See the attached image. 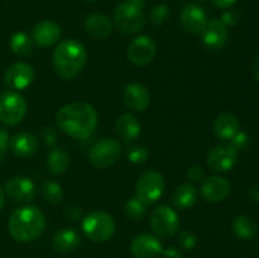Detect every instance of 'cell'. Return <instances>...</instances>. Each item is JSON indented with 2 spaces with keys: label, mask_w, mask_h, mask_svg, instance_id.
I'll return each instance as SVG.
<instances>
[{
  "label": "cell",
  "mask_w": 259,
  "mask_h": 258,
  "mask_svg": "<svg viewBox=\"0 0 259 258\" xmlns=\"http://www.w3.org/2000/svg\"><path fill=\"white\" fill-rule=\"evenodd\" d=\"M180 20L184 29L191 34H201L209 22L205 10L197 4L185 5L181 10Z\"/></svg>",
  "instance_id": "13"
},
{
  "label": "cell",
  "mask_w": 259,
  "mask_h": 258,
  "mask_svg": "<svg viewBox=\"0 0 259 258\" xmlns=\"http://www.w3.org/2000/svg\"><path fill=\"white\" fill-rule=\"evenodd\" d=\"M83 2H86V3H93V2H96V0H83Z\"/></svg>",
  "instance_id": "45"
},
{
  "label": "cell",
  "mask_w": 259,
  "mask_h": 258,
  "mask_svg": "<svg viewBox=\"0 0 259 258\" xmlns=\"http://www.w3.org/2000/svg\"><path fill=\"white\" fill-rule=\"evenodd\" d=\"M162 243L158 237L149 233L139 234L132 240L131 252L134 258H158L162 254Z\"/></svg>",
  "instance_id": "14"
},
{
  "label": "cell",
  "mask_w": 259,
  "mask_h": 258,
  "mask_svg": "<svg viewBox=\"0 0 259 258\" xmlns=\"http://www.w3.org/2000/svg\"><path fill=\"white\" fill-rule=\"evenodd\" d=\"M45 228V215L35 206H23L14 210L8 223L10 235L18 242H32L37 239Z\"/></svg>",
  "instance_id": "3"
},
{
  "label": "cell",
  "mask_w": 259,
  "mask_h": 258,
  "mask_svg": "<svg viewBox=\"0 0 259 258\" xmlns=\"http://www.w3.org/2000/svg\"><path fill=\"white\" fill-rule=\"evenodd\" d=\"M252 72H253V77H254L255 81L259 83V52L254 56V58H253Z\"/></svg>",
  "instance_id": "42"
},
{
  "label": "cell",
  "mask_w": 259,
  "mask_h": 258,
  "mask_svg": "<svg viewBox=\"0 0 259 258\" xmlns=\"http://www.w3.org/2000/svg\"><path fill=\"white\" fill-rule=\"evenodd\" d=\"M82 230L94 243H104L115 233V222L105 211H93L82 220Z\"/></svg>",
  "instance_id": "5"
},
{
  "label": "cell",
  "mask_w": 259,
  "mask_h": 258,
  "mask_svg": "<svg viewBox=\"0 0 259 258\" xmlns=\"http://www.w3.org/2000/svg\"><path fill=\"white\" fill-rule=\"evenodd\" d=\"M34 78V70L25 62H15L5 71V82L10 89L24 90Z\"/></svg>",
  "instance_id": "16"
},
{
  "label": "cell",
  "mask_w": 259,
  "mask_h": 258,
  "mask_svg": "<svg viewBox=\"0 0 259 258\" xmlns=\"http://www.w3.org/2000/svg\"><path fill=\"white\" fill-rule=\"evenodd\" d=\"M187 177L194 182H200L204 180V171L201 167L192 166L187 169Z\"/></svg>",
  "instance_id": "37"
},
{
  "label": "cell",
  "mask_w": 259,
  "mask_h": 258,
  "mask_svg": "<svg viewBox=\"0 0 259 258\" xmlns=\"http://www.w3.org/2000/svg\"><path fill=\"white\" fill-rule=\"evenodd\" d=\"M4 204H5V194H4V191H3L2 187H0V210L3 209Z\"/></svg>",
  "instance_id": "44"
},
{
  "label": "cell",
  "mask_w": 259,
  "mask_h": 258,
  "mask_svg": "<svg viewBox=\"0 0 259 258\" xmlns=\"http://www.w3.org/2000/svg\"><path fill=\"white\" fill-rule=\"evenodd\" d=\"M9 147L15 156L29 158L38 151V139L29 132H19L9 139Z\"/></svg>",
  "instance_id": "20"
},
{
  "label": "cell",
  "mask_w": 259,
  "mask_h": 258,
  "mask_svg": "<svg viewBox=\"0 0 259 258\" xmlns=\"http://www.w3.org/2000/svg\"><path fill=\"white\" fill-rule=\"evenodd\" d=\"M80 234L75 229L65 228V229H61L60 232L56 233L52 244L56 252L60 253V254H66V253L75 250L80 245Z\"/></svg>",
  "instance_id": "22"
},
{
  "label": "cell",
  "mask_w": 259,
  "mask_h": 258,
  "mask_svg": "<svg viewBox=\"0 0 259 258\" xmlns=\"http://www.w3.org/2000/svg\"><path fill=\"white\" fill-rule=\"evenodd\" d=\"M196 235L191 232V230H182L179 235V245L185 250L194 249L196 245Z\"/></svg>",
  "instance_id": "33"
},
{
  "label": "cell",
  "mask_w": 259,
  "mask_h": 258,
  "mask_svg": "<svg viewBox=\"0 0 259 258\" xmlns=\"http://www.w3.org/2000/svg\"><path fill=\"white\" fill-rule=\"evenodd\" d=\"M239 120L232 113H222L215 119L214 132L218 138L223 141H230L239 132Z\"/></svg>",
  "instance_id": "24"
},
{
  "label": "cell",
  "mask_w": 259,
  "mask_h": 258,
  "mask_svg": "<svg viewBox=\"0 0 259 258\" xmlns=\"http://www.w3.org/2000/svg\"><path fill=\"white\" fill-rule=\"evenodd\" d=\"M115 27L124 34H136L143 29L146 17L143 12V2L128 0L118 5L114 13Z\"/></svg>",
  "instance_id": "4"
},
{
  "label": "cell",
  "mask_w": 259,
  "mask_h": 258,
  "mask_svg": "<svg viewBox=\"0 0 259 258\" xmlns=\"http://www.w3.org/2000/svg\"><path fill=\"white\" fill-rule=\"evenodd\" d=\"M116 133L126 143L133 142L141 136V121L133 114H123L116 120Z\"/></svg>",
  "instance_id": "23"
},
{
  "label": "cell",
  "mask_w": 259,
  "mask_h": 258,
  "mask_svg": "<svg viewBox=\"0 0 259 258\" xmlns=\"http://www.w3.org/2000/svg\"><path fill=\"white\" fill-rule=\"evenodd\" d=\"M56 121L63 133L73 139L83 141L95 132L98 113L90 104L76 101L62 106L56 115Z\"/></svg>",
  "instance_id": "1"
},
{
  "label": "cell",
  "mask_w": 259,
  "mask_h": 258,
  "mask_svg": "<svg viewBox=\"0 0 259 258\" xmlns=\"http://www.w3.org/2000/svg\"><path fill=\"white\" fill-rule=\"evenodd\" d=\"M113 25L110 19L101 13H93L85 19V30L95 39H105L111 33Z\"/></svg>",
  "instance_id": "21"
},
{
  "label": "cell",
  "mask_w": 259,
  "mask_h": 258,
  "mask_svg": "<svg viewBox=\"0 0 259 258\" xmlns=\"http://www.w3.org/2000/svg\"><path fill=\"white\" fill-rule=\"evenodd\" d=\"M121 154V144L114 138H103L96 142L89 152V159L96 168L113 166Z\"/></svg>",
  "instance_id": "8"
},
{
  "label": "cell",
  "mask_w": 259,
  "mask_h": 258,
  "mask_svg": "<svg viewBox=\"0 0 259 258\" xmlns=\"http://www.w3.org/2000/svg\"><path fill=\"white\" fill-rule=\"evenodd\" d=\"M202 34V42L209 50H222L228 40V28L220 19H210Z\"/></svg>",
  "instance_id": "19"
},
{
  "label": "cell",
  "mask_w": 259,
  "mask_h": 258,
  "mask_svg": "<svg viewBox=\"0 0 259 258\" xmlns=\"http://www.w3.org/2000/svg\"><path fill=\"white\" fill-rule=\"evenodd\" d=\"M250 139L245 132H238L232 139H230V146L235 149V151H244L249 147Z\"/></svg>",
  "instance_id": "34"
},
{
  "label": "cell",
  "mask_w": 259,
  "mask_h": 258,
  "mask_svg": "<svg viewBox=\"0 0 259 258\" xmlns=\"http://www.w3.org/2000/svg\"><path fill=\"white\" fill-rule=\"evenodd\" d=\"M27 114V101L18 91H4L0 94V121L5 125L14 126L24 119Z\"/></svg>",
  "instance_id": "6"
},
{
  "label": "cell",
  "mask_w": 259,
  "mask_h": 258,
  "mask_svg": "<svg viewBox=\"0 0 259 258\" xmlns=\"http://www.w3.org/2000/svg\"><path fill=\"white\" fill-rule=\"evenodd\" d=\"M238 151L230 144H219L209 151L206 164L214 172H228L237 164Z\"/></svg>",
  "instance_id": "10"
},
{
  "label": "cell",
  "mask_w": 259,
  "mask_h": 258,
  "mask_svg": "<svg viewBox=\"0 0 259 258\" xmlns=\"http://www.w3.org/2000/svg\"><path fill=\"white\" fill-rule=\"evenodd\" d=\"M138 2H143V0H138Z\"/></svg>",
  "instance_id": "47"
},
{
  "label": "cell",
  "mask_w": 259,
  "mask_h": 258,
  "mask_svg": "<svg viewBox=\"0 0 259 258\" xmlns=\"http://www.w3.org/2000/svg\"><path fill=\"white\" fill-rule=\"evenodd\" d=\"M123 101L126 108L141 113L146 110L151 104V94L143 83H129L123 91Z\"/></svg>",
  "instance_id": "17"
},
{
  "label": "cell",
  "mask_w": 259,
  "mask_h": 258,
  "mask_svg": "<svg viewBox=\"0 0 259 258\" xmlns=\"http://www.w3.org/2000/svg\"><path fill=\"white\" fill-rule=\"evenodd\" d=\"M169 17H171V9H169L168 5L166 4L156 5V7L151 10V14H149L151 23L153 25H156V27L163 25L164 23L168 22Z\"/></svg>",
  "instance_id": "31"
},
{
  "label": "cell",
  "mask_w": 259,
  "mask_h": 258,
  "mask_svg": "<svg viewBox=\"0 0 259 258\" xmlns=\"http://www.w3.org/2000/svg\"><path fill=\"white\" fill-rule=\"evenodd\" d=\"M39 136L46 146L53 147L56 144V142H57V132H56V129L52 128V126H45V128L40 131Z\"/></svg>",
  "instance_id": "35"
},
{
  "label": "cell",
  "mask_w": 259,
  "mask_h": 258,
  "mask_svg": "<svg viewBox=\"0 0 259 258\" xmlns=\"http://www.w3.org/2000/svg\"><path fill=\"white\" fill-rule=\"evenodd\" d=\"M47 168L55 176L62 175L70 166V156L63 148H53L47 154Z\"/></svg>",
  "instance_id": "26"
},
{
  "label": "cell",
  "mask_w": 259,
  "mask_h": 258,
  "mask_svg": "<svg viewBox=\"0 0 259 258\" xmlns=\"http://www.w3.org/2000/svg\"><path fill=\"white\" fill-rule=\"evenodd\" d=\"M230 190V182L225 177L210 176L202 180L200 192L207 202H220L229 196Z\"/></svg>",
  "instance_id": "15"
},
{
  "label": "cell",
  "mask_w": 259,
  "mask_h": 258,
  "mask_svg": "<svg viewBox=\"0 0 259 258\" xmlns=\"http://www.w3.org/2000/svg\"><path fill=\"white\" fill-rule=\"evenodd\" d=\"M162 255H163V258H184L181 250L176 247H168L163 249L162 250Z\"/></svg>",
  "instance_id": "40"
},
{
  "label": "cell",
  "mask_w": 259,
  "mask_h": 258,
  "mask_svg": "<svg viewBox=\"0 0 259 258\" xmlns=\"http://www.w3.org/2000/svg\"><path fill=\"white\" fill-rule=\"evenodd\" d=\"M149 152L144 146H134L129 149L128 159L134 164H142L148 159Z\"/></svg>",
  "instance_id": "32"
},
{
  "label": "cell",
  "mask_w": 259,
  "mask_h": 258,
  "mask_svg": "<svg viewBox=\"0 0 259 258\" xmlns=\"http://www.w3.org/2000/svg\"><path fill=\"white\" fill-rule=\"evenodd\" d=\"M40 194L48 204L57 205L61 204L63 200L62 186L52 180H47L40 185Z\"/></svg>",
  "instance_id": "29"
},
{
  "label": "cell",
  "mask_w": 259,
  "mask_h": 258,
  "mask_svg": "<svg viewBox=\"0 0 259 258\" xmlns=\"http://www.w3.org/2000/svg\"><path fill=\"white\" fill-rule=\"evenodd\" d=\"M88 52L85 46L77 39H65L53 51V65L56 72L65 80L75 78L85 66Z\"/></svg>",
  "instance_id": "2"
},
{
  "label": "cell",
  "mask_w": 259,
  "mask_h": 258,
  "mask_svg": "<svg viewBox=\"0 0 259 258\" xmlns=\"http://www.w3.org/2000/svg\"><path fill=\"white\" fill-rule=\"evenodd\" d=\"M197 2H206V0H197Z\"/></svg>",
  "instance_id": "46"
},
{
  "label": "cell",
  "mask_w": 259,
  "mask_h": 258,
  "mask_svg": "<svg viewBox=\"0 0 259 258\" xmlns=\"http://www.w3.org/2000/svg\"><path fill=\"white\" fill-rule=\"evenodd\" d=\"M61 34L62 32L57 23L52 20H42L33 28L32 39L33 43H35L38 47L46 48L56 45L60 40Z\"/></svg>",
  "instance_id": "18"
},
{
  "label": "cell",
  "mask_w": 259,
  "mask_h": 258,
  "mask_svg": "<svg viewBox=\"0 0 259 258\" xmlns=\"http://www.w3.org/2000/svg\"><path fill=\"white\" fill-rule=\"evenodd\" d=\"M65 215L71 222H76V220H78L81 218V209L78 206H75V205H71V206H67Z\"/></svg>",
  "instance_id": "39"
},
{
  "label": "cell",
  "mask_w": 259,
  "mask_h": 258,
  "mask_svg": "<svg viewBox=\"0 0 259 258\" xmlns=\"http://www.w3.org/2000/svg\"><path fill=\"white\" fill-rule=\"evenodd\" d=\"M248 194H249V197L253 200V201L259 202V184L252 185V186L249 187Z\"/></svg>",
  "instance_id": "43"
},
{
  "label": "cell",
  "mask_w": 259,
  "mask_h": 258,
  "mask_svg": "<svg viewBox=\"0 0 259 258\" xmlns=\"http://www.w3.org/2000/svg\"><path fill=\"white\" fill-rule=\"evenodd\" d=\"M9 144V134L3 126H0V159L5 156Z\"/></svg>",
  "instance_id": "38"
},
{
  "label": "cell",
  "mask_w": 259,
  "mask_h": 258,
  "mask_svg": "<svg viewBox=\"0 0 259 258\" xmlns=\"http://www.w3.org/2000/svg\"><path fill=\"white\" fill-rule=\"evenodd\" d=\"M4 190L5 194L8 195V197L12 201L19 202V204L32 201L34 199L35 194H37V190H35V186L32 182V180L20 176L8 180Z\"/></svg>",
  "instance_id": "12"
},
{
  "label": "cell",
  "mask_w": 259,
  "mask_h": 258,
  "mask_svg": "<svg viewBox=\"0 0 259 258\" xmlns=\"http://www.w3.org/2000/svg\"><path fill=\"white\" fill-rule=\"evenodd\" d=\"M126 56L136 66H146L156 56V43L148 35L136 37L128 46Z\"/></svg>",
  "instance_id": "11"
},
{
  "label": "cell",
  "mask_w": 259,
  "mask_h": 258,
  "mask_svg": "<svg viewBox=\"0 0 259 258\" xmlns=\"http://www.w3.org/2000/svg\"><path fill=\"white\" fill-rule=\"evenodd\" d=\"M9 47L14 55L20 56V57H25V56H29L32 53L33 39L27 33L17 32L10 38Z\"/></svg>",
  "instance_id": "28"
},
{
  "label": "cell",
  "mask_w": 259,
  "mask_h": 258,
  "mask_svg": "<svg viewBox=\"0 0 259 258\" xmlns=\"http://www.w3.org/2000/svg\"><path fill=\"white\" fill-rule=\"evenodd\" d=\"M146 206L147 205L143 204L138 197H131V199L125 202L124 211H125L126 217L131 218V219L139 220L146 215L147 212Z\"/></svg>",
  "instance_id": "30"
},
{
  "label": "cell",
  "mask_w": 259,
  "mask_h": 258,
  "mask_svg": "<svg viewBox=\"0 0 259 258\" xmlns=\"http://www.w3.org/2000/svg\"><path fill=\"white\" fill-rule=\"evenodd\" d=\"M215 4V7L219 8V9H228V8L233 7V5L237 3V0H212Z\"/></svg>",
  "instance_id": "41"
},
{
  "label": "cell",
  "mask_w": 259,
  "mask_h": 258,
  "mask_svg": "<svg viewBox=\"0 0 259 258\" xmlns=\"http://www.w3.org/2000/svg\"><path fill=\"white\" fill-rule=\"evenodd\" d=\"M233 233L237 235L239 239L248 240L252 239L257 235L258 233V225L254 222V219L248 215H239L234 219L232 224Z\"/></svg>",
  "instance_id": "27"
},
{
  "label": "cell",
  "mask_w": 259,
  "mask_h": 258,
  "mask_svg": "<svg viewBox=\"0 0 259 258\" xmlns=\"http://www.w3.org/2000/svg\"><path fill=\"white\" fill-rule=\"evenodd\" d=\"M164 190V180L159 172L149 169L138 177L136 184V197L143 204L152 205L159 200Z\"/></svg>",
  "instance_id": "7"
},
{
  "label": "cell",
  "mask_w": 259,
  "mask_h": 258,
  "mask_svg": "<svg viewBox=\"0 0 259 258\" xmlns=\"http://www.w3.org/2000/svg\"><path fill=\"white\" fill-rule=\"evenodd\" d=\"M151 227L157 237L167 239L179 230L180 218L168 205H159L151 215Z\"/></svg>",
  "instance_id": "9"
},
{
  "label": "cell",
  "mask_w": 259,
  "mask_h": 258,
  "mask_svg": "<svg viewBox=\"0 0 259 258\" xmlns=\"http://www.w3.org/2000/svg\"><path fill=\"white\" fill-rule=\"evenodd\" d=\"M197 200V190L191 184H182L176 187L172 195V202L179 210H187L195 205Z\"/></svg>",
  "instance_id": "25"
},
{
  "label": "cell",
  "mask_w": 259,
  "mask_h": 258,
  "mask_svg": "<svg viewBox=\"0 0 259 258\" xmlns=\"http://www.w3.org/2000/svg\"><path fill=\"white\" fill-rule=\"evenodd\" d=\"M220 20H222V23L227 28L228 27H235V25H237L240 20L239 12H238V10H233V9L227 10L225 13H223Z\"/></svg>",
  "instance_id": "36"
}]
</instances>
